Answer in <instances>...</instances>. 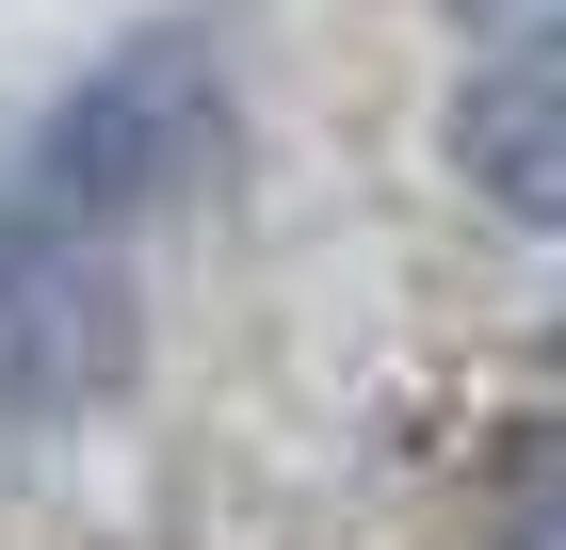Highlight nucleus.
I'll return each instance as SVG.
<instances>
[{"label":"nucleus","mask_w":566,"mask_h":550,"mask_svg":"<svg viewBox=\"0 0 566 550\" xmlns=\"http://www.w3.org/2000/svg\"><path fill=\"white\" fill-rule=\"evenodd\" d=\"M453 17H470V33H485V49H518V33H551L566 0H453Z\"/></svg>","instance_id":"5"},{"label":"nucleus","mask_w":566,"mask_h":550,"mask_svg":"<svg viewBox=\"0 0 566 550\" xmlns=\"http://www.w3.org/2000/svg\"><path fill=\"white\" fill-rule=\"evenodd\" d=\"M502 550H566L551 535V437H518V469H502Z\"/></svg>","instance_id":"4"},{"label":"nucleus","mask_w":566,"mask_h":550,"mask_svg":"<svg viewBox=\"0 0 566 550\" xmlns=\"http://www.w3.org/2000/svg\"><path fill=\"white\" fill-rule=\"evenodd\" d=\"M437 146H453V178H470L518 243H551L566 227V33L485 49L470 82H453V129H437Z\"/></svg>","instance_id":"3"},{"label":"nucleus","mask_w":566,"mask_h":550,"mask_svg":"<svg viewBox=\"0 0 566 550\" xmlns=\"http://www.w3.org/2000/svg\"><path fill=\"white\" fill-rule=\"evenodd\" d=\"M211 178H227V65H211V33H178V17L163 33H114L82 82L49 97V129H33V211L97 227V243L195 211Z\"/></svg>","instance_id":"1"},{"label":"nucleus","mask_w":566,"mask_h":550,"mask_svg":"<svg viewBox=\"0 0 566 550\" xmlns=\"http://www.w3.org/2000/svg\"><path fill=\"white\" fill-rule=\"evenodd\" d=\"M130 340H146L130 259L97 243V227L33 211V195H0V437L114 405L130 388Z\"/></svg>","instance_id":"2"}]
</instances>
